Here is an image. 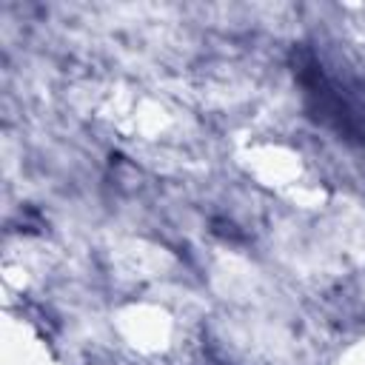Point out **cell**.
<instances>
[{
    "label": "cell",
    "instance_id": "cell-1",
    "mask_svg": "<svg viewBox=\"0 0 365 365\" xmlns=\"http://www.w3.org/2000/svg\"><path fill=\"white\" fill-rule=\"evenodd\" d=\"M291 68L297 86L302 88L308 117L336 137L365 145V83L359 77L331 71L305 43L294 46Z\"/></svg>",
    "mask_w": 365,
    "mask_h": 365
}]
</instances>
